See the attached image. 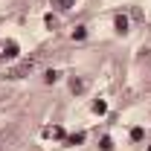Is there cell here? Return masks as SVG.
Instances as JSON below:
<instances>
[{
  "label": "cell",
  "instance_id": "1",
  "mask_svg": "<svg viewBox=\"0 0 151 151\" xmlns=\"http://www.w3.org/2000/svg\"><path fill=\"white\" fill-rule=\"evenodd\" d=\"M0 55H3V58H9V61H15V58L20 55V47L15 44V41H9V44L3 47V52H0Z\"/></svg>",
  "mask_w": 151,
  "mask_h": 151
},
{
  "label": "cell",
  "instance_id": "2",
  "mask_svg": "<svg viewBox=\"0 0 151 151\" xmlns=\"http://www.w3.org/2000/svg\"><path fill=\"white\" fill-rule=\"evenodd\" d=\"M113 29H116L119 35H125V32H128V18H125V15H119V18L113 20Z\"/></svg>",
  "mask_w": 151,
  "mask_h": 151
},
{
  "label": "cell",
  "instance_id": "3",
  "mask_svg": "<svg viewBox=\"0 0 151 151\" xmlns=\"http://www.w3.org/2000/svg\"><path fill=\"white\" fill-rule=\"evenodd\" d=\"M50 6H55V9H64V12H67V9H73V6H76V0H50Z\"/></svg>",
  "mask_w": 151,
  "mask_h": 151
},
{
  "label": "cell",
  "instance_id": "4",
  "mask_svg": "<svg viewBox=\"0 0 151 151\" xmlns=\"http://www.w3.org/2000/svg\"><path fill=\"white\" fill-rule=\"evenodd\" d=\"M81 142H84V134H73L64 139V145H81Z\"/></svg>",
  "mask_w": 151,
  "mask_h": 151
},
{
  "label": "cell",
  "instance_id": "5",
  "mask_svg": "<svg viewBox=\"0 0 151 151\" xmlns=\"http://www.w3.org/2000/svg\"><path fill=\"white\" fill-rule=\"evenodd\" d=\"M58 76H61L58 70H47V73H44V81H47V84H55V81H58Z\"/></svg>",
  "mask_w": 151,
  "mask_h": 151
},
{
  "label": "cell",
  "instance_id": "6",
  "mask_svg": "<svg viewBox=\"0 0 151 151\" xmlns=\"http://www.w3.org/2000/svg\"><path fill=\"white\" fill-rule=\"evenodd\" d=\"M99 148L102 151H113V139L111 137H102V139H99Z\"/></svg>",
  "mask_w": 151,
  "mask_h": 151
},
{
  "label": "cell",
  "instance_id": "7",
  "mask_svg": "<svg viewBox=\"0 0 151 151\" xmlns=\"http://www.w3.org/2000/svg\"><path fill=\"white\" fill-rule=\"evenodd\" d=\"M84 38H87V29H84V26H76L73 29V41H84Z\"/></svg>",
  "mask_w": 151,
  "mask_h": 151
},
{
  "label": "cell",
  "instance_id": "8",
  "mask_svg": "<svg viewBox=\"0 0 151 151\" xmlns=\"http://www.w3.org/2000/svg\"><path fill=\"white\" fill-rule=\"evenodd\" d=\"M93 113H99V116H102V113H108V105H105L102 99H99V102H93Z\"/></svg>",
  "mask_w": 151,
  "mask_h": 151
},
{
  "label": "cell",
  "instance_id": "9",
  "mask_svg": "<svg viewBox=\"0 0 151 151\" xmlns=\"http://www.w3.org/2000/svg\"><path fill=\"white\" fill-rule=\"evenodd\" d=\"M70 90H73V93H81V90H84V81L73 78V81H70Z\"/></svg>",
  "mask_w": 151,
  "mask_h": 151
},
{
  "label": "cell",
  "instance_id": "10",
  "mask_svg": "<svg viewBox=\"0 0 151 151\" xmlns=\"http://www.w3.org/2000/svg\"><path fill=\"white\" fill-rule=\"evenodd\" d=\"M142 137H145V131H142V128H131V139H134V142H139Z\"/></svg>",
  "mask_w": 151,
  "mask_h": 151
},
{
  "label": "cell",
  "instance_id": "11",
  "mask_svg": "<svg viewBox=\"0 0 151 151\" xmlns=\"http://www.w3.org/2000/svg\"><path fill=\"white\" fill-rule=\"evenodd\" d=\"M50 137H55V139H64V128H52V131H47Z\"/></svg>",
  "mask_w": 151,
  "mask_h": 151
},
{
  "label": "cell",
  "instance_id": "12",
  "mask_svg": "<svg viewBox=\"0 0 151 151\" xmlns=\"http://www.w3.org/2000/svg\"><path fill=\"white\" fill-rule=\"evenodd\" d=\"M148 151H151V145H148Z\"/></svg>",
  "mask_w": 151,
  "mask_h": 151
}]
</instances>
